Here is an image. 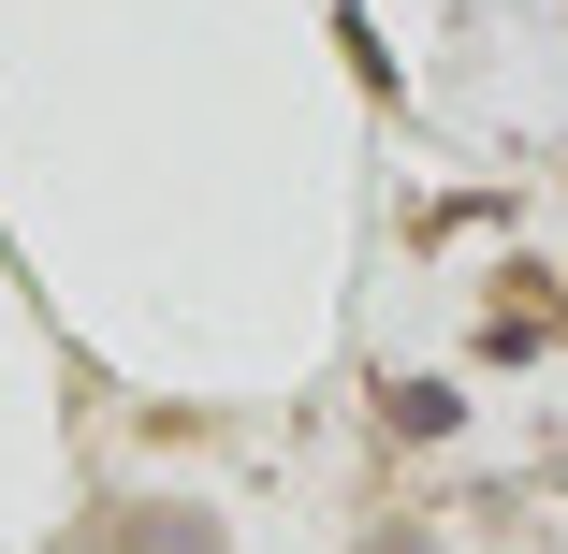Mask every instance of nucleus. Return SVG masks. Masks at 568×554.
<instances>
[{
    "label": "nucleus",
    "mask_w": 568,
    "mask_h": 554,
    "mask_svg": "<svg viewBox=\"0 0 568 554\" xmlns=\"http://www.w3.org/2000/svg\"><path fill=\"white\" fill-rule=\"evenodd\" d=\"M73 554H88V540H73Z\"/></svg>",
    "instance_id": "obj_3"
},
{
    "label": "nucleus",
    "mask_w": 568,
    "mask_h": 554,
    "mask_svg": "<svg viewBox=\"0 0 568 554\" xmlns=\"http://www.w3.org/2000/svg\"><path fill=\"white\" fill-rule=\"evenodd\" d=\"M379 554H423V540H379Z\"/></svg>",
    "instance_id": "obj_2"
},
{
    "label": "nucleus",
    "mask_w": 568,
    "mask_h": 554,
    "mask_svg": "<svg viewBox=\"0 0 568 554\" xmlns=\"http://www.w3.org/2000/svg\"><path fill=\"white\" fill-rule=\"evenodd\" d=\"M102 554H219V525H204V511H161V496H146V511H118V525H102Z\"/></svg>",
    "instance_id": "obj_1"
}]
</instances>
